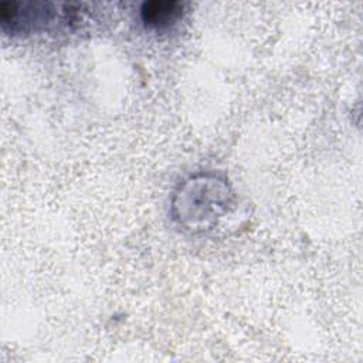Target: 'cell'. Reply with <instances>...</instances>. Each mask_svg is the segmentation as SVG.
<instances>
[{"label": "cell", "mask_w": 363, "mask_h": 363, "mask_svg": "<svg viewBox=\"0 0 363 363\" xmlns=\"http://www.w3.org/2000/svg\"><path fill=\"white\" fill-rule=\"evenodd\" d=\"M50 4L3 1L0 4V21L4 31L27 33L51 18Z\"/></svg>", "instance_id": "cell-2"}, {"label": "cell", "mask_w": 363, "mask_h": 363, "mask_svg": "<svg viewBox=\"0 0 363 363\" xmlns=\"http://www.w3.org/2000/svg\"><path fill=\"white\" fill-rule=\"evenodd\" d=\"M183 4L179 1H146L140 9L143 23L152 28H166L182 16Z\"/></svg>", "instance_id": "cell-3"}, {"label": "cell", "mask_w": 363, "mask_h": 363, "mask_svg": "<svg viewBox=\"0 0 363 363\" xmlns=\"http://www.w3.org/2000/svg\"><path fill=\"white\" fill-rule=\"evenodd\" d=\"M228 184L216 176H194L180 184L173 199L174 218L189 228H204L230 204Z\"/></svg>", "instance_id": "cell-1"}]
</instances>
